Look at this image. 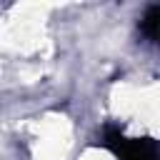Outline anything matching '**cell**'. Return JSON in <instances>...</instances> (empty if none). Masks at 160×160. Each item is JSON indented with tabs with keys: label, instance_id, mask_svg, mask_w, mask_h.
<instances>
[{
	"label": "cell",
	"instance_id": "6da1fadb",
	"mask_svg": "<svg viewBox=\"0 0 160 160\" xmlns=\"http://www.w3.org/2000/svg\"><path fill=\"white\" fill-rule=\"evenodd\" d=\"M102 148L118 160H160V142L152 138H130L120 125H102Z\"/></svg>",
	"mask_w": 160,
	"mask_h": 160
},
{
	"label": "cell",
	"instance_id": "7a4b0ae2",
	"mask_svg": "<svg viewBox=\"0 0 160 160\" xmlns=\"http://www.w3.org/2000/svg\"><path fill=\"white\" fill-rule=\"evenodd\" d=\"M138 30L148 42L160 48V5H148L145 8V12L138 20Z\"/></svg>",
	"mask_w": 160,
	"mask_h": 160
}]
</instances>
